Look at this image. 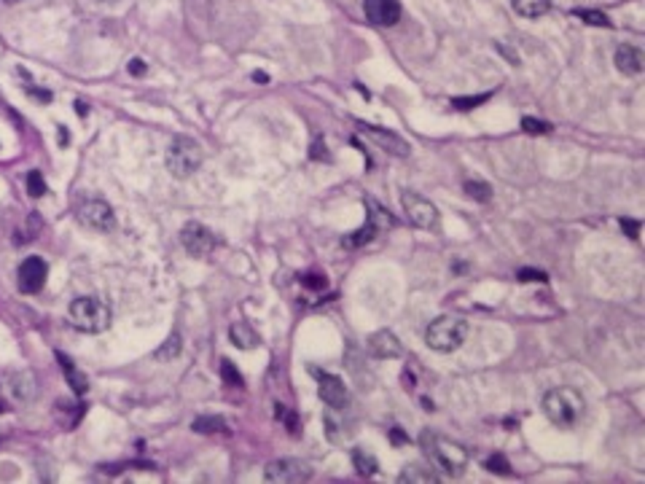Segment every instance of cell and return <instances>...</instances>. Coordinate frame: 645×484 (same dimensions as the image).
Instances as JSON below:
<instances>
[{
	"mask_svg": "<svg viewBox=\"0 0 645 484\" xmlns=\"http://www.w3.org/2000/svg\"><path fill=\"white\" fill-rule=\"evenodd\" d=\"M419 447L425 452V457L430 460V466L441 468L449 476H460L463 468L468 466V452L463 450L460 444H454L449 439L438 436V433L422 431L419 436Z\"/></svg>",
	"mask_w": 645,
	"mask_h": 484,
	"instance_id": "cell-1",
	"label": "cell"
},
{
	"mask_svg": "<svg viewBox=\"0 0 645 484\" xmlns=\"http://www.w3.org/2000/svg\"><path fill=\"white\" fill-rule=\"evenodd\" d=\"M68 323L81 334H103L110 326V307L97 296H78L70 301Z\"/></svg>",
	"mask_w": 645,
	"mask_h": 484,
	"instance_id": "cell-2",
	"label": "cell"
},
{
	"mask_svg": "<svg viewBox=\"0 0 645 484\" xmlns=\"http://www.w3.org/2000/svg\"><path fill=\"white\" fill-rule=\"evenodd\" d=\"M543 412L559 428H573L584 415V396L576 387H567V385L551 387L543 396Z\"/></svg>",
	"mask_w": 645,
	"mask_h": 484,
	"instance_id": "cell-3",
	"label": "cell"
},
{
	"mask_svg": "<svg viewBox=\"0 0 645 484\" xmlns=\"http://www.w3.org/2000/svg\"><path fill=\"white\" fill-rule=\"evenodd\" d=\"M468 336V323L457 315H441L425 329V345L436 353H454Z\"/></svg>",
	"mask_w": 645,
	"mask_h": 484,
	"instance_id": "cell-4",
	"label": "cell"
},
{
	"mask_svg": "<svg viewBox=\"0 0 645 484\" xmlns=\"http://www.w3.org/2000/svg\"><path fill=\"white\" fill-rule=\"evenodd\" d=\"M199 167H202V148H199L196 140L186 138V135H177V138L170 140V148H167V170H170V175L186 180Z\"/></svg>",
	"mask_w": 645,
	"mask_h": 484,
	"instance_id": "cell-5",
	"label": "cell"
},
{
	"mask_svg": "<svg viewBox=\"0 0 645 484\" xmlns=\"http://www.w3.org/2000/svg\"><path fill=\"white\" fill-rule=\"evenodd\" d=\"M266 482L272 484H298V482H310L312 479V471L307 463L301 460H293V457H280V460H272L266 471H263Z\"/></svg>",
	"mask_w": 645,
	"mask_h": 484,
	"instance_id": "cell-6",
	"label": "cell"
},
{
	"mask_svg": "<svg viewBox=\"0 0 645 484\" xmlns=\"http://www.w3.org/2000/svg\"><path fill=\"white\" fill-rule=\"evenodd\" d=\"M78 221L87 226V229H92V232L108 234V232L116 229V213L103 199H87L78 208Z\"/></svg>",
	"mask_w": 645,
	"mask_h": 484,
	"instance_id": "cell-7",
	"label": "cell"
},
{
	"mask_svg": "<svg viewBox=\"0 0 645 484\" xmlns=\"http://www.w3.org/2000/svg\"><path fill=\"white\" fill-rule=\"evenodd\" d=\"M401 205L409 215V221L419 229H433L438 224V210L430 199L419 197L417 191H403L401 194Z\"/></svg>",
	"mask_w": 645,
	"mask_h": 484,
	"instance_id": "cell-8",
	"label": "cell"
},
{
	"mask_svg": "<svg viewBox=\"0 0 645 484\" xmlns=\"http://www.w3.org/2000/svg\"><path fill=\"white\" fill-rule=\"evenodd\" d=\"M46 275H49V266L46 261L38 259V256H30L19 264V277L17 285L22 294H38L43 285H46Z\"/></svg>",
	"mask_w": 645,
	"mask_h": 484,
	"instance_id": "cell-9",
	"label": "cell"
},
{
	"mask_svg": "<svg viewBox=\"0 0 645 484\" xmlns=\"http://www.w3.org/2000/svg\"><path fill=\"white\" fill-rule=\"evenodd\" d=\"M317 396L323 398V404H328L331 409H345L349 404L347 385L336 374H320L317 377Z\"/></svg>",
	"mask_w": 645,
	"mask_h": 484,
	"instance_id": "cell-10",
	"label": "cell"
},
{
	"mask_svg": "<svg viewBox=\"0 0 645 484\" xmlns=\"http://www.w3.org/2000/svg\"><path fill=\"white\" fill-rule=\"evenodd\" d=\"M180 242H183V248H186L191 256L202 259V256H208L210 250H212V245H215V237L210 234L208 226L186 224L183 229H180Z\"/></svg>",
	"mask_w": 645,
	"mask_h": 484,
	"instance_id": "cell-11",
	"label": "cell"
},
{
	"mask_svg": "<svg viewBox=\"0 0 645 484\" xmlns=\"http://www.w3.org/2000/svg\"><path fill=\"white\" fill-rule=\"evenodd\" d=\"M363 14L371 24L393 27L401 19V0H363Z\"/></svg>",
	"mask_w": 645,
	"mask_h": 484,
	"instance_id": "cell-12",
	"label": "cell"
},
{
	"mask_svg": "<svg viewBox=\"0 0 645 484\" xmlns=\"http://www.w3.org/2000/svg\"><path fill=\"white\" fill-rule=\"evenodd\" d=\"M361 132L366 135V138H371L382 151H387V154L393 156H409V145H406V140L398 138L396 132H387V129H379V127H371V124H361Z\"/></svg>",
	"mask_w": 645,
	"mask_h": 484,
	"instance_id": "cell-13",
	"label": "cell"
},
{
	"mask_svg": "<svg viewBox=\"0 0 645 484\" xmlns=\"http://www.w3.org/2000/svg\"><path fill=\"white\" fill-rule=\"evenodd\" d=\"M616 68L621 70L624 76H640L645 68V54L637 49V46H632V43H624V46H618L616 49Z\"/></svg>",
	"mask_w": 645,
	"mask_h": 484,
	"instance_id": "cell-14",
	"label": "cell"
},
{
	"mask_svg": "<svg viewBox=\"0 0 645 484\" xmlns=\"http://www.w3.org/2000/svg\"><path fill=\"white\" fill-rule=\"evenodd\" d=\"M368 350L377 358H398L401 355V342L396 339L393 331H377L368 336Z\"/></svg>",
	"mask_w": 645,
	"mask_h": 484,
	"instance_id": "cell-15",
	"label": "cell"
},
{
	"mask_svg": "<svg viewBox=\"0 0 645 484\" xmlns=\"http://www.w3.org/2000/svg\"><path fill=\"white\" fill-rule=\"evenodd\" d=\"M229 339H231V345L240 347V350H253V347L259 345V334L253 331L250 323H245V320L231 323V329H229Z\"/></svg>",
	"mask_w": 645,
	"mask_h": 484,
	"instance_id": "cell-16",
	"label": "cell"
},
{
	"mask_svg": "<svg viewBox=\"0 0 645 484\" xmlns=\"http://www.w3.org/2000/svg\"><path fill=\"white\" fill-rule=\"evenodd\" d=\"M403 484H436L438 482V474L433 471L430 466H419V463H414V466H406V471H403L401 476H398Z\"/></svg>",
	"mask_w": 645,
	"mask_h": 484,
	"instance_id": "cell-17",
	"label": "cell"
},
{
	"mask_svg": "<svg viewBox=\"0 0 645 484\" xmlns=\"http://www.w3.org/2000/svg\"><path fill=\"white\" fill-rule=\"evenodd\" d=\"M514 11L524 19H538L551 8V0H511Z\"/></svg>",
	"mask_w": 645,
	"mask_h": 484,
	"instance_id": "cell-18",
	"label": "cell"
},
{
	"mask_svg": "<svg viewBox=\"0 0 645 484\" xmlns=\"http://www.w3.org/2000/svg\"><path fill=\"white\" fill-rule=\"evenodd\" d=\"M57 358H59V366H62V371L68 374V382H70V387L81 396V393H87L89 390V380H87V374H81L73 363H70V358H65L62 353H57Z\"/></svg>",
	"mask_w": 645,
	"mask_h": 484,
	"instance_id": "cell-19",
	"label": "cell"
},
{
	"mask_svg": "<svg viewBox=\"0 0 645 484\" xmlns=\"http://www.w3.org/2000/svg\"><path fill=\"white\" fill-rule=\"evenodd\" d=\"M352 463L358 468L361 476H374L377 474V457L366 450H355L352 452Z\"/></svg>",
	"mask_w": 645,
	"mask_h": 484,
	"instance_id": "cell-20",
	"label": "cell"
},
{
	"mask_svg": "<svg viewBox=\"0 0 645 484\" xmlns=\"http://www.w3.org/2000/svg\"><path fill=\"white\" fill-rule=\"evenodd\" d=\"M196 433H226V420L224 417H196L191 425Z\"/></svg>",
	"mask_w": 645,
	"mask_h": 484,
	"instance_id": "cell-21",
	"label": "cell"
},
{
	"mask_svg": "<svg viewBox=\"0 0 645 484\" xmlns=\"http://www.w3.org/2000/svg\"><path fill=\"white\" fill-rule=\"evenodd\" d=\"M177 355H180V336L173 334V336L157 350V361H173Z\"/></svg>",
	"mask_w": 645,
	"mask_h": 484,
	"instance_id": "cell-22",
	"label": "cell"
},
{
	"mask_svg": "<svg viewBox=\"0 0 645 484\" xmlns=\"http://www.w3.org/2000/svg\"><path fill=\"white\" fill-rule=\"evenodd\" d=\"M581 22H589V24H597V27H611V19L605 17L602 11H592V8H576L573 11Z\"/></svg>",
	"mask_w": 645,
	"mask_h": 484,
	"instance_id": "cell-23",
	"label": "cell"
},
{
	"mask_svg": "<svg viewBox=\"0 0 645 484\" xmlns=\"http://www.w3.org/2000/svg\"><path fill=\"white\" fill-rule=\"evenodd\" d=\"M377 232H379V224L371 218V221H368V224L355 234V237H349L347 245H366V242H371L374 237H377Z\"/></svg>",
	"mask_w": 645,
	"mask_h": 484,
	"instance_id": "cell-24",
	"label": "cell"
},
{
	"mask_svg": "<svg viewBox=\"0 0 645 484\" xmlns=\"http://www.w3.org/2000/svg\"><path fill=\"white\" fill-rule=\"evenodd\" d=\"M465 191H468V197L479 199V202H489L492 199V189H489L487 183H481V180H468Z\"/></svg>",
	"mask_w": 645,
	"mask_h": 484,
	"instance_id": "cell-25",
	"label": "cell"
},
{
	"mask_svg": "<svg viewBox=\"0 0 645 484\" xmlns=\"http://www.w3.org/2000/svg\"><path fill=\"white\" fill-rule=\"evenodd\" d=\"M27 191H30V197H43L46 194V180H43V175L38 173V170H33V173L27 175Z\"/></svg>",
	"mask_w": 645,
	"mask_h": 484,
	"instance_id": "cell-26",
	"label": "cell"
},
{
	"mask_svg": "<svg viewBox=\"0 0 645 484\" xmlns=\"http://www.w3.org/2000/svg\"><path fill=\"white\" fill-rule=\"evenodd\" d=\"M221 377H224V382H226V385H237V387L242 385V374H240V371L234 369V363L226 361V358L221 361Z\"/></svg>",
	"mask_w": 645,
	"mask_h": 484,
	"instance_id": "cell-27",
	"label": "cell"
},
{
	"mask_svg": "<svg viewBox=\"0 0 645 484\" xmlns=\"http://www.w3.org/2000/svg\"><path fill=\"white\" fill-rule=\"evenodd\" d=\"M522 127H524V132H532V135H535V132H538V135H543V132H551V124L532 119V116H524Z\"/></svg>",
	"mask_w": 645,
	"mask_h": 484,
	"instance_id": "cell-28",
	"label": "cell"
},
{
	"mask_svg": "<svg viewBox=\"0 0 645 484\" xmlns=\"http://www.w3.org/2000/svg\"><path fill=\"white\" fill-rule=\"evenodd\" d=\"M487 97L489 94H479V97H457V100H452V105L454 108H460V111H465V108H476V105H481Z\"/></svg>",
	"mask_w": 645,
	"mask_h": 484,
	"instance_id": "cell-29",
	"label": "cell"
},
{
	"mask_svg": "<svg viewBox=\"0 0 645 484\" xmlns=\"http://www.w3.org/2000/svg\"><path fill=\"white\" fill-rule=\"evenodd\" d=\"M487 468H489V471H498V474H508V463H506V457H503V455H495V457H489Z\"/></svg>",
	"mask_w": 645,
	"mask_h": 484,
	"instance_id": "cell-30",
	"label": "cell"
},
{
	"mask_svg": "<svg viewBox=\"0 0 645 484\" xmlns=\"http://www.w3.org/2000/svg\"><path fill=\"white\" fill-rule=\"evenodd\" d=\"M519 280H546V272H541V269H522L519 272Z\"/></svg>",
	"mask_w": 645,
	"mask_h": 484,
	"instance_id": "cell-31",
	"label": "cell"
},
{
	"mask_svg": "<svg viewBox=\"0 0 645 484\" xmlns=\"http://www.w3.org/2000/svg\"><path fill=\"white\" fill-rule=\"evenodd\" d=\"M621 229H627L629 237H637V232H640V224H637V221H629V218H621Z\"/></svg>",
	"mask_w": 645,
	"mask_h": 484,
	"instance_id": "cell-32",
	"label": "cell"
},
{
	"mask_svg": "<svg viewBox=\"0 0 645 484\" xmlns=\"http://www.w3.org/2000/svg\"><path fill=\"white\" fill-rule=\"evenodd\" d=\"M27 94H30V97H38V100H43V103H49V100H52V92H46V89H27Z\"/></svg>",
	"mask_w": 645,
	"mask_h": 484,
	"instance_id": "cell-33",
	"label": "cell"
},
{
	"mask_svg": "<svg viewBox=\"0 0 645 484\" xmlns=\"http://www.w3.org/2000/svg\"><path fill=\"white\" fill-rule=\"evenodd\" d=\"M304 285H310V288H326V277H304Z\"/></svg>",
	"mask_w": 645,
	"mask_h": 484,
	"instance_id": "cell-34",
	"label": "cell"
},
{
	"mask_svg": "<svg viewBox=\"0 0 645 484\" xmlns=\"http://www.w3.org/2000/svg\"><path fill=\"white\" fill-rule=\"evenodd\" d=\"M129 73H132V76H143V73H145L143 59H132V62H129Z\"/></svg>",
	"mask_w": 645,
	"mask_h": 484,
	"instance_id": "cell-35",
	"label": "cell"
},
{
	"mask_svg": "<svg viewBox=\"0 0 645 484\" xmlns=\"http://www.w3.org/2000/svg\"><path fill=\"white\" fill-rule=\"evenodd\" d=\"M253 81H256V84H269V76L256 70V73H253Z\"/></svg>",
	"mask_w": 645,
	"mask_h": 484,
	"instance_id": "cell-36",
	"label": "cell"
},
{
	"mask_svg": "<svg viewBox=\"0 0 645 484\" xmlns=\"http://www.w3.org/2000/svg\"><path fill=\"white\" fill-rule=\"evenodd\" d=\"M97 3H103V6H113V3H119V0H97Z\"/></svg>",
	"mask_w": 645,
	"mask_h": 484,
	"instance_id": "cell-37",
	"label": "cell"
},
{
	"mask_svg": "<svg viewBox=\"0 0 645 484\" xmlns=\"http://www.w3.org/2000/svg\"><path fill=\"white\" fill-rule=\"evenodd\" d=\"M6 3H17V0H6Z\"/></svg>",
	"mask_w": 645,
	"mask_h": 484,
	"instance_id": "cell-38",
	"label": "cell"
},
{
	"mask_svg": "<svg viewBox=\"0 0 645 484\" xmlns=\"http://www.w3.org/2000/svg\"><path fill=\"white\" fill-rule=\"evenodd\" d=\"M0 412H3V401H0Z\"/></svg>",
	"mask_w": 645,
	"mask_h": 484,
	"instance_id": "cell-39",
	"label": "cell"
}]
</instances>
